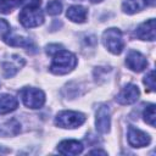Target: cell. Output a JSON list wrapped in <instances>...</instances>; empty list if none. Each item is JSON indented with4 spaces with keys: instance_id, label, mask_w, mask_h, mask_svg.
<instances>
[{
    "instance_id": "e0dca14e",
    "label": "cell",
    "mask_w": 156,
    "mask_h": 156,
    "mask_svg": "<svg viewBox=\"0 0 156 156\" xmlns=\"http://www.w3.org/2000/svg\"><path fill=\"white\" fill-rule=\"evenodd\" d=\"M18 107V101L10 94H0V115L15 111Z\"/></svg>"
},
{
    "instance_id": "277c9868",
    "label": "cell",
    "mask_w": 156,
    "mask_h": 156,
    "mask_svg": "<svg viewBox=\"0 0 156 156\" xmlns=\"http://www.w3.org/2000/svg\"><path fill=\"white\" fill-rule=\"evenodd\" d=\"M20 96L29 108H40L45 102V94L38 88H23L20 91Z\"/></svg>"
},
{
    "instance_id": "6da1fadb",
    "label": "cell",
    "mask_w": 156,
    "mask_h": 156,
    "mask_svg": "<svg viewBox=\"0 0 156 156\" xmlns=\"http://www.w3.org/2000/svg\"><path fill=\"white\" fill-rule=\"evenodd\" d=\"M52 62L50 65V72L54 74H67L77 66V57L68 50L61 49L52 56Z\"/></svg>"
},
{
    "instance_id": "cb8c5ba5",
    "label": "cell",
    "mask_w": 156,
    "mask_h": 156,
    "mask_svg": "<svg viewBox=\"0 0 156 156\" xmlns=\"http://www.w3.org/2000/svg\"><path fill=\"white\" fill-rule=\"evenodd\" d=\"M144 1H145L146 5H149V6H151V7H154L155 4H156V0H144Z\"/></svg>"
},
{
    "instance_id": "52a82bcc",
    "label": "cell",
    "mask_w": 156,
    "mask_h": 156,
    "mask_svg": "<svg viewBox=\"0 0 156 156\" xmlns=\"http://www.w3.org/2000/svg\"><path fill=\"white\" fill-rule=\"evenodd\" d=\"M127 139H128L129 145L133 147H143V146L149 145L151 141L149 134H146L145 132H143L138 128H134V127L128 128Z\"/></svg>"
},
{
    "instance_id": "5bb4252c",
    "label": "cell",
    "mask_w": 156,
    "mask_h": 156,
    "mask_svg": "<svg viewBox=\"0 0 156 156\" xmlns=\"http://www.w3.org/2000/svg\"><path fill=\"white\" fill-rule=\"evenodd\" d=\"M4 40L7 45L10 46H20V48H24V49H35V45L33 43L32 39L29 38H24V37H20V35H15L9 33L7 35L4 37Z\"/></svg>"
},
{
    "instance_id": "9c48e42d",
    "label": "cell",
    "mask_w": 156,
    "mask_h": 156,
    "mask_svg": "<svg viewBox=\"0 0 156 156\" xmlns=\"http://www.w3.org/2000/svg\"><path fill=\"white\" fill-rule=\"evenodd\" d=\"M139 95H140V91L136 85L127 84L116 96V101L121 105H130L139 99Z\"/></svg>"
},
{
    "instance_id": "30bf717a",
    "label": "cell",
    "mask_w": 156,
    "mask_h": 156,
    "mask_svg": "<svg viewBox=\"0 0 156 156\" xmlns=\"http://www.w3.org/2000/svg\"><path fill=\"white\" fill-rule=\"evenodd\" d=\"M41 0H0V12L10 13L13 9L23 7H39Z\"/></svg>"
},
{
    "instance_id": "ffe728a7",
    "label": "cell",
    "mask_w": 156,
    "mask_h": 156,
    "mask_svg": "<svg viewBox=\"0 0 156 156\" xmlns=\"http://www.w3.org/2000/svg\"><path fill=\"white\" fill-rule=\"evenodd\" d=\"M155 118H156V115H155V105L151 104L144 111V119H145V122L147 124H150L151 127H155Z\"/></svg>"
},
{
    "instance_id": "d4e9b609",
    "label": "cell",
    "mask_w": 156,
    "mask_h": 156,
    "mask_svg": "<svg viewBox=\"0 0 156 156\" xmlns=\"http://www.w3.org/2000/svg\"><path fill=\"white\" fill-rule=\"evenodd\" d=\"M90 154H91V155H94V154H101V155H106V151H101V150H93V151H90Z\"/></svg>"
},
{
    "instance_id": "5b68a950",
    "label": "cell",
    "mask_w": 156,
    "mask_h": 156,
    "mask_svg": "<svg viewBox=\"0 0 156 156\" xmlns=\"http://www.w3.org/2000/svg\"><path fill=\"white\" fill-rule=\"evenodd\" d=\"M20 22L26 28H33L43 24L44 22V15L39 7H23V10L20 12Z\"/></svg>"
},
{
    "instance_id": "2e32d148",
    "label": "cell",
    "mask_w": 156,
    "mask_h": 156,
    "mask_svg": "<svg viewBox=\"0 0 156 156\" xmlns=\"http://www.w3.org/2000/svg\"><path fill=\"white\" fill-rule=\"evenodd\" d=\"M20 132H21V124L15 118H11L0 124V135L1 136H15Z\"/></svg>"
},
{
    "instance_id": "8fae6325",
    "label": "cell",
    "mask_w": 156,
    "mask_h": 156,
    "mask_svg": "<svg viewBox=\"0 0 156 156\" xmlns=\"http://www.w3.org/2000/svg\"><path fill=\"white\" fill-rule=\"evenodd\" d=\"M126 65L134 72H141L147 66V60L139 51L130 50L126 57Z\"/></svg>"
},
{
    "instance_id": "8992f818",
    "label": "cell",
    "mask_w": 156,
    "mask_h": 156,
    "mask_svg": "<svg viewBox=\"0 0 156 156\" xmlns=\"http://www.w3.org/2000/svg\"><path fill=\"white\" fill-rule=\"evenodd\" d=\"M95 126L96 130L99 133H108L110 126H111V116H110V108L106 105H101L96 110V117H95Z\"/></svg>"
},
{
    "instance_id": "ac0fdd59",
    "label": "cell",
    "mask_w": 156,
    "mask_h": 156,
    "mask_svg": "<svg viewBox=\"0 0 156 156\" xmlns=\"http://www.w3.org/2000/svg\"><path fill=\"white\" fill-rule=\"evenodd\" d=\"M143 7H144V2L141 0H124L122 4V10L129 15L140 11Z\"/></svg>"
},
{
    "instance_id": "44dd1931",
    "label": "cell",
    "mask_w": 156,
    "mask_h": 156,
    "mask_svg": "<svg viewBox=\"0 0 156 156\" xmlns=\"http://www.w3.org/2000/svg\"><path fill=\"white\" fill-rule=\"evenodd\" d=\"M144 84L146 85L149 91H154V89H155V72H154V69H151L144 77Z\"/></svg>"
},
{
    "instance_id": "4fadbf2b",
    "label": "cell",
    "mask_w": 156,
    "mask_h": 156,
    "mask_svg": "<svg viewBox=\"0 0 156 156\" xmlns=\"http://www.w3.org/2000/svg\"><path fill=\"white\" fill-rule=\"evenodd\" d=\"M83 149H84V146L80 141L72 140V139L63 140L57 146L58 152L62 154V155H78L83 151Z\"/></svg>"
},
{
    "instance_id": "d6986e66",
    "label": "cell",
    "mask_w": 156,
    "mask_h": 156,
    "mask_svg": "<svg viewBox=\"0 0 156 156\" xmlns=\"http://www.w3.org/2000/svg\"><path fill=\"white\" fill-rule=\"evenodd\" d=\"M62 11V4L58 0H51L50 2H48L46 5V12L51 16H56L60 15Z\"/></svg>"
},
{
    "instance_id": "603a6c76",
    "label": "cell",
    "mask_w": 156,
    "mask_h": 156,
    "mask_svg": "<svg viewBox=\"0 0 156 156\" xmlns=\"http://www.w3.org/2000/svg\"><path fill=\"white\" fill-rule=\"evenodd\" d=\"M62 49V46L61 45H58V44H50V45H48L46 46V54L49 55V56H54L57 51H60Z\"/></svg>"
},
{
    "instance_id": "7c38bea8",
    "label": "cell",
    "mask_w": 156,
    "mask_h": 156,
    "mask_svg": "<svg viewBox=\"0 0 156 156\" xmlns=\"http://www.w3.org/2000/svg\"><path fill=\"white\" fill-rule=\"evenodd\" d=\"M135 37L141 40H155V20L150 18L149 21L141 23L136 30H135Z\"/></svg>"
},
{
    "instance_id": "7402d4cb",
    "label": "cell",
    "mask_w": 156,
    "mask_h": 156,
    "mask_svg": "<svg viewBox=\"0 0 156 156\" xmlns=\"http://www.w3.org/2000/svg\"><path fill=\"white\" fill-rule=\"evenodd\" d=\"M9 33H10V24L7 23V21L0 18V37L4 38Z\"/></svg>"
},
{
    "instance_id": "9a60e30c",
    "label": "cell",
    "mask_w": 156,
    "mask_h": 156,
    "mask_svg": "<svg viewBox=\"0 0 156 156\" xmlns=\"http://www.w3.org/2000/svg\"><path fill=\"white\" fill-rule=\"evenodd\" d=\"M87 15H88V10L80 5H73V6H69L67 12H66V16L72 21V22H76V23H83L85 22L87 20Z\"/></svg>"
},
{
    "instance_id": "484cf974",
    "label": "cell",
    "mask_w": 156,
    "mask_h": 156,
    "mask_svg": "<svg viewBox=\"0 0 156 156\" xmlns=\"http://www.w3.org/2000/svg\"><path fill=\"white\" fill-rule=\"evenodd\" d=\"M91 2H100V1H102V0H90Z\"/></svg>"
},
{
    "instance_id": "7a4b0ae2",
    "label": "cell",
    "mask_w": 156,
    "mask_h": 156,
    "mask_svg": "<svg viewBox=\"0 0 156 156\" xmlns=\"http://www.w3.org/2000/svg\"><path fill=\"white\" fill-rule=\"evenodd\" d=\"M102 43H104L105 48L115 55L121 54L123 48H124V41H123L122 33L117 28L106 29L102 34Z\"/></svg>"
},
{
    "instance_id": "ba28073f",
    "label": "cell",
    "mask_w": 156,
    "mask_h": 156,
    "mask_svg": "<svg viewBox=\"0 0 156 156\" xmlns=\"http://www.w3.org/2000/svg\"><path fill=\"white\" fill-rule=\"evenodd\" d=\"M23 66H24V58H22L20 55H12L11 57L1 62L2 73L6 78L13 77Z\"/></svg>"
},
{
    "instance_id": "3957f363",
    "label": "cell",
    "mask_w": 156,
    "mask_h": 156,
    "mask_svg": "<svg viewBox=\"0 0 156 156\" xmlns=\"http://www.w3.org/2000/svg\"><path fill=\"white\" fill-rule=\"evenodd\" d=\"M85 122V116L77 111H61L55 117V124L61 128H78Z\"/></svg>"
}]
</instances>
